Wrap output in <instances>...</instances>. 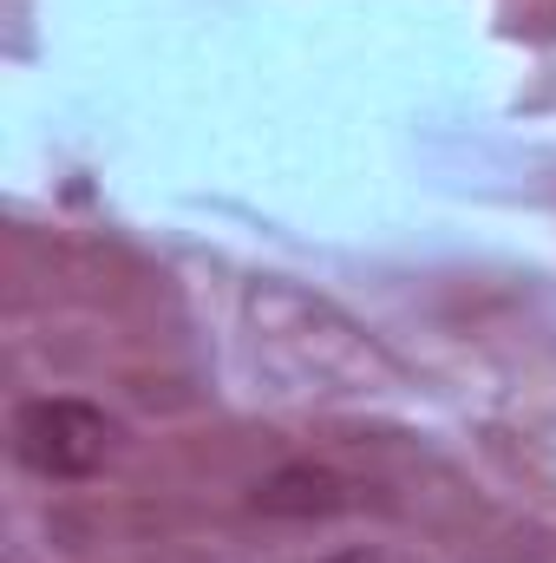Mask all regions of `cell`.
Here are the masks:
<instances>
[{"label":"cell","mask_w":556,"mask_h":563,"mask_svg":"<svg viewBox=\"0 0 556 563\" xmlns=\"http://www.w3.org/2000/svg\"><path fill=\"white\" fill-rule=\"evenodd\" d=\"M112 420L86 400H26L13 413V459L40 478H86L112 452Z\"/></svg>","instance_id":"1"}]
</instances>
